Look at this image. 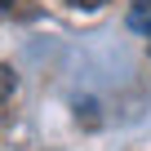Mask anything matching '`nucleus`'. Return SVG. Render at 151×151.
Here are the masks:
<instances>
[{
    "instance_id": "2",
    "label": "nucleus",
    "mask_w": 151,
    "mask_h": 151,
    "mask_svg": "<svg viewBox=\"0 0 151 151\" xmlns=\"http://www.w3.org/2000/svg\"><path fill=\"white\" fill-rule=\"evenodd\" d=\"M76 9H98V5H107V0H71Z\"/></svg>"
},
{
    "instance_id": "3",
    "label": "nucleus",
    "mask_w": 151,
    "mask_h": 151,
    "mask_svg": "<svg viewBox=\"0 0 151 151\" xmlns=\"http://www.w3.org/2000/svg\"><path fill=\"white\" fill-rule=\"evenodd\" d=\"M151 9V0H138V5H133V14H147Z\"/></svg>"
},
{
    "instance_id": "4",
    "label": "nucleus",
    "mask_w": 151,
    "mask_h": 151,
    "mask_svg": "<svg viewBox=\"0 0 151 151\" xmlns=\"http://www.w3.org/2000/svg\"><path fill=\"white\" fill-rule=\"evenodd\" d=\"M9 9H14V0H0V14H9Z\"/></svg>"
},
{
    "instance_id": "5",
    "label": "nucleus",
    "mask_w": 151,
    "mask_h": 151,
    "mask_svg": "<svg viewBox=\"0 0 151 151\" xmlns=\"http://www.w3.org/2000/svg\"><path fill=\"white\" fill-rule=\"evenodd\" d=\"M0 102H5V98H0Z\"/></svg>"
},
{
    "instance_id": "1",
    "label": "nucleus",
    "mask_w": 151,
    "mask_h": 151,
    "mask_svg": "<svg viewBox=\"0 0 151 151\" xmlns=\"http://www.w3.org/2000/svg\"><path fill=\"white\" fill-rule=\"evenodd\" d=\"M9 93H14V67L0 62V98H9Z\"/></svg>"
}]
</instances>
